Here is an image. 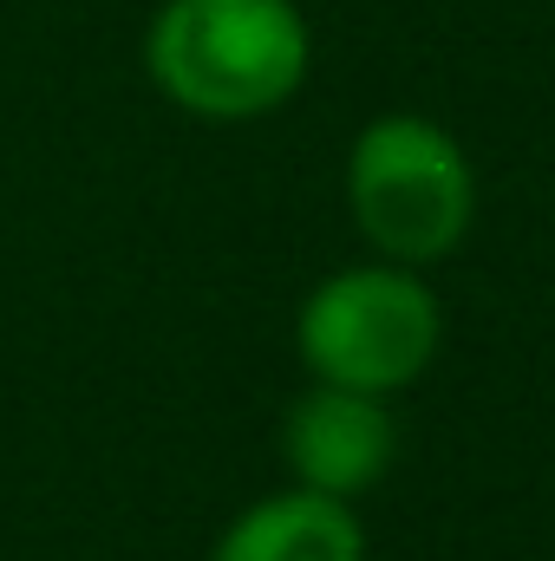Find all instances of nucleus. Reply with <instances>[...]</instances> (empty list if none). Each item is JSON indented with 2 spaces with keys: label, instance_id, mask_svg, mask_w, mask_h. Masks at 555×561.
I'll return each mask as SVG.
<instances>
[{
  "label": "nucleus",
  "instance_id": "nucleus-1",
  "mask_svg": "<svg viewBox=\"0 0 555 561\" xmlns=\"http://www.w3.org/2000/svg\"><path fill=\"white\" fill-rule=\"evenodd\" d=\"M144 72L177 112L249 125L307 85L314 26L301 0H163L144 26Z\"/></svg>",
  "mask_w": 555,
  "mask_h": 561
},
{
  "label": "nucleus",
  "instance_id": "nucleus-2",
  "mask_svg": "<svg viewBox=\"0 0 555 561\" xmlns=\"http://www.w3.org/2000/svg\"><path fill=\"white\" fill-rule=\"evenodd\" d=\"M347 216L380 262L431 268L477 229V163L451 125L380 112L347 144Z\"/></svg>",
  "mask_w": 555,
  "mask_h": 561
},
{
  "label": "nucleus",
  "instance_id": "nucleus-3",
  "mask_svg": "<svg viewBox=\"0 0 555 561\" xmlns=\"http://www.w3.org/2000/svg\"><path fill=\"white\" fill-rule=\"evenodd\" d=\"M438 340H444V307L424 268L380 262V255L327 275L294 313V353L307 379L373 399H393L412 379H424Z\"/></svg>",
  "mask_w": 555,
  "mask_h": 561
},
{
  "label": "nucleus",
  "instance_id": "nucleus-4",
  "mask_svg": "<svg viewBox=\"0 0 555 561\" xmlns=\"http://www.w3.org/2000/svg\"><path fill=\"white\" fill-rule=\"evenodd\" d=\"M281 457H287V477L301 490L360 503L399 463V419L373 392H347V386L307 379V392L281 419Z\"/></svg>",
  "mask_w": 555,
  "mask_h": 561
},
{
  "label": "nucleus",
  "instance_id": "nucleus-5",
  "mask_svg": "<svg viewBox=\"0 0 555 561\" xmlns=\"http://www.w3.org/2000/svg\"><path fill=\"white\" fill-rule=\"evenodd\" d=\"M209 561H366V523L353 516V503L287 483L229 516Z\"/></svg>",
  "mask_w": 555,
  "mask_h": 561
}]
</instances>
